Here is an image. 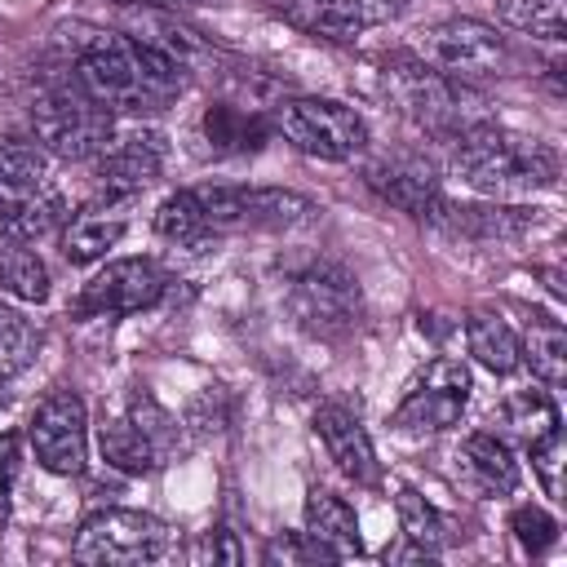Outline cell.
I'll return each instance as SVG.
<instances>
[{"instance_id":"1","label":"cell","mask_w":567,"mask_h":567,"mask_svg":"<svg viewBox=\"0 0 567 567\" xmlns=\"http://www.w3.org/2000/svg\"><path fill=\"white\" fill-rule=\"evenodd\" d=\"M71 75L111 115L115 111H124V115L164 111L186 89V75L168 58H159L155 49L137 44L133 35H115V31H89L80 40H71Z\"/></svg>"},{"instance_id":"2","label":"cell","mask_w":567,"mask_h":567,"mask_svg":"<svg viewBox=\"0 0 567 567\" xmlns=\"http://www.w3.org/2000/svg\"><path fill=\"white\" fill-rule=\"evenodd\" d=\"M452 168L465 177V186H474L487 199H518L549 190L558 182V155L545 142L518 137L492 120H478L456 133Z\"/></svg>"},{"instance_id":"3","label":"cell","mask_w":567,"mask_h":567,"mask_svg":"<svg viewBox=\"0 0 567 567\" xmlns=\"http://www.w3.org/2000/svg\"><path fill=\"white\" fill-rule=\"evenodd\" d=\"M377 89L381 97L416 128L425 133H461L470 124H478L483 115L474 111L478 106V93L443 71H434L425 58L416 53H390L381 58L377 66Z\"/></svg>"},{"instance_id":"4","label":"cell","mask_w":567,"mask_h":567,"mask_svg":"<svg viewBox=\"0 0 567 567\" xmlns=\"http://www.w3.org/2000/svg\"><path fill=\"white\" fill-rule=\"evenodd\" d=\"M115 133V115L84 93V84L71 75H49L31 97V137L58 155V159H93Z\"/></svg>"},{"instance_id":"5","label":"cell","mask_w":567,"mask_h":567,"mask_svg":"<svg viewBox=\"0 0 567 567\" xmlns=\"http://www.w3.org/2000/svg\"><path fill=\"white\" fill-rule=\"evenodd\" d=\"M270 128L284 142H292L297 151H306L315 159H332V164H346V159L363 155V146H368L363 115L332 97H288L275 106Z\"/></svg>"},{"instance_id":"6","label":"cell","mask_w":567,"mask_h":567,"mask_svg":"<svg viewBox=\"0 0 567 567\" xmlns=\"http://www.w3.org/2000/svg\"><path fill=\"white\" fill-rule=\"evenodd\" d=\"M173 549V532L142 509H97L80 523L71 554L89 567H146Z\"/></svg>"},{"instance_id":"7","label":"cell","mask_w":567,"mask_h":567,"mask_svg":"<svg viewBox=\"0 0 567 567\" xmlns=\"http://www.w3.org/2000/svg\"><path fill=\"white\" fill-rule=\"evenodd\" d=\"M213 235H252V230H292L315 204L284 186H204L195 190Z\"/></svg>"},{"instance_id":"8","label":"cell","mask_w":567,"mask_h":567,"mask_svg":"<svg viewBox=\"0 0 567 567\" xmlns=\"http://www.w3.org/2000/svg\"><path fill=\"white\" fill-rule=\"evenodd\" d=\"M288 310H292V319H297L301 332H310L319 341H337V337H346L359 323L363 297H359V284H354V275L346 266L315 261L301 275H292V284H288Z\"/></svg>"},{"instance_id":"9","label":"cell","mask_w":567,"mask_h":567,"mask_svg":"<svg viewBox=\"0 0 567 567\" xmlns=\"http://www.w3.org/2000/svg\"><path fill=\"white\" fill-rule=\"evenodd\" d=\"M416 58H425L434 71H443L461 84L505 75L514 66V53H509L505 35L492 22H478V18H447V22L430 27L421 35Z\"/></svg>"},{"instance_id":"10","label":"cell","mask_w":567,"mask_h":567,"mask_svg":"<svg viewBox=\"0 0 567 567\" xmlns=\"http://www.w3.org/2000/svg\"><path fill=\"white\" fill-rule=\"evenodd\" d=\"M470 372L461 359H434L416 381L412 390L403 394V403L394 408L390 425L403 430V434H439V430H452L470 403Z\"/></svg>"},{"instance_id":"11","label":"cell","mask_w":567,"mask_h":567,"mask_svg":"<svg viewBox=\"0 0 567 567\" xmlns=\"http://www.w3.org/2000/svg\"><path fill=\"white\" fill-rule=\"evenodd\" d=\"M27 443L49 474H80L89 461V412L75 390H53L27 421Z\"/></svg>"},{"instance_id":"12","label":"cell","mask_w":567,"mask_h":567,"mask_svg":"<svg viewBox=\"0 0 567 567\" xmlns=\"http://www.w3.org/2000/svg\"><path fill=\"white\" fill-rule=\"evenodd\" d=\"M164 133L159 128H128L111 133V142L93 155V177L106 199H133L146 190L164 168Z\"/></svg>"},{"instance_id":"13","label":"cell","mask_w":567,"mask_h":567,"mask_svg":"<svg viewBox=\"0 0 567 567\" xmlns=\"http://www.w3.org/2000/svg\"><path fill=\"white\" fill-rule=\"evenodd\" d=\"M168 279L155 261L146 257H124L111 261L106 270H97L84 292L75 297V315H133V310H151L164 297Z\"/></svg>"},{"instance_id":"14","label":"cell","mask_w":567,"mask_h":567,"mask_svg":"<svg viewBox=\"0 0 567 567\" xmlns=\"http://www.w3.org/2000/svg\"><path fill=\"white\" fill-rule=\"evenodd\" d=\"M124 35H133L137 44L168 58L182 75H190L208 58H217V49L195 27H186L177 18V9H159V4H124Z\"/></svg>"},{"instance_id":"15","label":"cell","mask_w":567,"mask_h":567,"mask_svg":"<svg viewBox=\"0 0 567 567\" xmlns=\"http://www.w3.org/2000/svg\"><path fill=\"white\" fill-rule=\"evenodd\" d=\"M284 18L310 35L350 40L368 27H381L408 9V0H284Z\"/></svg>"},{"instance_id":"16","label":"cell","mask_w":567,"mask_h":567,"mask_svg":"<svg viewBox=\"0 0 567 567\" xmlns=\"http://www.w3.org/2000/svg\"><path fill=\"white\" fill-rule=\"evenodd\" d=\"M363 182H368L385 204H394V208H403V213H412V217H421V221H425V217L434 213V204L443 199L430 159H421V155H412V151H394V155L372 159L368 173H363Z\"/></svg>"},{"instance_id":"17","label":"cell","mask_w":567,"mask_h":567,"mask_svg":"<svg viewBox=\"0 0 567 567\" xmlns=\"http://www.w3.org/2000/svg\"><path fill=\"white\" fill-rule=\"evenodd\" d=\"M315 434L319 443L328 447V461L359 487H372L381 478V465H377V452H372V439L368 430L359 425V416L341 403H323L315 412Z\"/></svg>"},{"instance_id":"18","label":"cell","mask_w":567,"mask_h":567,"mask_svg":"<svg viewBox=\"0 0 567 567\" xmlns=\"http://www.w3.org/2000/svg\"><path fill=\"white\" fill-rule=\"evenodd\" d=\"M62 221V199L49 186H9L0 182V239L31 244Z\"/></svg>"},{"instance_id":"19","label":"cell","mask_w":567,"mask_h":567,"mask_svg":"<svg viewBox=\"0 0 567 567\" xmlns=\"http://www.w3.org/2000/svg\"><path fill=\"white\" fill-rule=\"evenodd\" d=\"M425 221H434L439 230L461 235V239H514L532 226V213L505 208V204H447V199H439Z\"/></svg>"},{"instance_id":"20","label":"cell","mask_w":567,"mask_h":567,"mask_svg":"<svg viewBox=\"0 0 567 567\" xmlns=\"http://www.w3.org/2000/svg\"><path fill=\"white\" fill-rule=\"evenodd\" d=\"M461 474L483 496H509L518 487V461L496 430H478L461 443Z\"/></svg>"},{"instance_id":"21","label":"cell","mask_w":567,"mask_h":567,"mask_svg":"<svg viewBox=\"0 0 567 567\" xmlns=\"http://www.w3.org/2000/svg\"><path fill=\"white\" fill-rule=\"evenodd\" d=\"M306 536L315 545H323L332 554V563L363 554L354 509L337 492H328V487H310V496H306Z\"/></svg>"},{"instance_id":"22","label":"cell","mask_w":567,"mask_h":567,"mask_svg":"<svg viewBox=\"0 0 567 567\" xmlns=\"http://www.w3.org/2000/svg\"><path fill=\"white\" fill-rule=\"evenodd\" d=\"M128 230V217L106 208V204H93L84 213H75L66 226H62V252L71 266H89L97 257H106V248H115Z\"/></svg>"},{"instance_id":"23","label":"cell","mask_w":567,"mask_h":567,"mask_svg":"<svg viewBox=\"0 0 567 567\" xmlns=\"http://www.w3.org/2000/svg\"><path fill=\"white\" fill-rule=\"evenodd\" d=\"M270 120L244 111V106H230V102H213L204 111V137L213 142V151L221 155H248V151H261L270 142Z\"/></svg>"},{"instance_id":"24","label":"cell","mask_w":567,"mask_h":567,"mask_svg":"<svg viewBox=\"0 0 567 567\" xmlns=\"http://www.w3.org/2000/svg\"><path fill=\"white\" fill-rule=\"evenodd\" d=\"M465 341H470V354H474L487 372H496V377L523 368V341H518L514 328H509L501 315H492V310H474V315L465 319Z\"/></svg>"},{"instance_id":"25","label":"cell","mask_w":567,"mask_h":567,"mask_svg":"<svg viewBox=\"0 0 567 567\" xmlns=\"http://www.w3.org/2000/svg\"><path fill=\"white\" fill-rule=\"evenodd\" d=\"M492 425H501L518 443H536L540 434L558 430V408H554V399L545 390H514L492 412Z\"/></svg>"},{"instance_id":"26","label":"cell","mask_w":567,"mask_h":567,"mask_svg":"<svg viewBox=\"0 0 567 567\" xmlns=\"http://www.w3.org/2000/svg\"><path fill=\"white\" fill-rule=\"evenodd\" d=\"M155 235L177 248H208V239H217L208 230V217L195 190H177L155 208Z\"/></svg>"},{"instance_id":"27","label":"cell","mask_w":567,"mask_h":567,"mask_svg":"<svg viewBox=\"0 0 567 567\" xmlns=\"http://www.w3.org/2000/svg\"><path fill=\"white\" fill-rule=\"evenodd\" d=\"M97 447H102V461H106V465H115L120 474H151V470H159V465H164V461H159V452L146 443V434H142L128 416L106 421V425L97 430Z\"/></svg>"},{"instance_id":"28","label":"cell","mask_w":567,"mask_h":567,"mask_svg":"<svg viewBox=\"0 0 567 567\" xmlns=\"http://www.w3.org/2000/svg\"><path fill=\"white\" fill-rule=\"evenodd\" d=\"M523 363H532V372L545 385H563L567 381V332L558 319L549 315H532L527 323V341H523Z\"/></svg>"},{"instance_id":"29","label":"cell","mask_w":567,"mask_h":567,"mask_svg":"<svg viewBox=\"0 0 567 567\" xmlns=\"http://www.w3.org/2000/svg\"><path fill=\"white\" fill-rule=\"evenodd\" d=\"M496 13L505 27L549 44H563L567 35V0H496Z\"/></svg>"},{"instance_id":"30","label":"cell","mask_w":567,"mask_h":567,"mask_svg":"<svg viewBox=\"0 0 567 567\" xmlns=\"http://www.w3.org/2000/svg\"><path fill=\"white\" fill-rule=\"evenodd\" d=\"M40 346H44L40 323L27 319L13 306H0V377L9 381L18 372H27L35 363V354H40Z\"/></svg>"},{"instance_id":"31","label":"cell","mask_w":567,"mask_h":567,"mask_svg":"<svg viewBox=\"0 0 567 567\" xmlns=\"http://www.w3.org/2000/svg\"><path fill=\"white\" fill-rule=\"evenodd\" d=\"M0 288L18 301H44L49 297V270L27 244L0 239Z\"/></svg>"},{"instance_id":"32","label":"cell","mask_w":567,"mask_h":567,"mask_svg":"<svg viewBox=\"0 0 567 567\" xmlns=\"http://www.w3.org/2000/svg\"><path fill=\"white\" fill-rule=\"evenodd\" d=\"M49 151L27 133H0V182L9 186H44Z\"/></svg>"},{"instance_id":"33","label":"cell","mask_w":567,"mask_h":567,"mask_svg":"<svg viewBox=\"0 0 567 567\" xmlns=\"http://www.w3.org/2000/svg\"><path fill=\"white\" fill-rule=\"evenodd\" d=\"M394 509H399V527H403L408 540H416V545L430 549V554H439V549L447 545V523H443V514H439L421 492L399 487Z\"/></svg>"},{"instance_id":"34","label":"cell","mask_w":567,"mask_h":567,"mask_svg":"<svg viewBox=\"0 0 567 567\" xmlns=\"http://www.w3.org/2000/svg\"><path fill=\"white\" fill-rule=\"evenodd\" d=\"M128 421L146 434V443L159 452V461H168V456H173V447H177V434H182V430H177V421H173V416H168L151 394H142V390L133 394V403H128Z\"/></svg>"},{"instance_id":"35","label":"cell","mask_w":567,"mask_h":567,"mask_svg":"<svg viewBox=\"0 0 567 567\" xmlns=\"http://www.w3.org/2000/svg\"><path fill=\"white\" fill-rule=\"evenodd\" d=\"M532 447V470L540 474V487H545V496H563V456H567V443H563V430H549V434H540L536 443H527Z\"/></svg>"},{"instance_id":"36","label":"cell","mask_w":567,"mask_h":567,"mask_svg":"<svg viewBox=\"0 0 567 567\" xmlns=\"http://www.w3.org/2000/svg\"><path fill=\"white\" fill-rule=\"evenodd\" d=\"M509 532H514V540H518L527 554H545V549L558 540V523H554L540 505H518L514 518H509Z\"/></svg>"},{"instance_id":"37","label":"cell","mask_w":567,"mask_h":567,"mask_svg":"<svg viewBox=\"0 0 567 567\" xmlns=\"http://www.w3.org/2000/svg\"><path fill=\"white\" fill-rule=\"evenodd\" d=\"M266 563H332V554L323 545H315L306 532H288V536H275L261 554Z\"/></svg>"},{"instance_id":"38","label":"cell","mask_w":567,"mask_h":567,"mask_svg":"<svg viewBox=\"0 0 567 567\" xmlns=\"http://www.w3.org/2000/svg\"><path fill=\"white\" fill-rule=\"evenodd\" d=\"M18 470H22V439H18V434H0V527L9 523Z\"/></svg>"},{"instance_id":"39","label":"cell","mask_w":567,"mask_h":567,"mask_svg":"<svg viewBox=\"0 0 567 567\" xmlns=\"http://www.w3.org/2000/svg\"><path fill=\"white\" fill-rule=\"evenodd\" d=\"M208 554H213V563H239V558H244V549L235 545V532H230V527H217V532H213Z\"/></svg>"},{"instance_id":"40","label":"cell","mask_w":567,"mask_h":567,"mask_svg":"<svg viewBox=\"0 0 567 567\" xmlns=\"http://www.w3.org/2000/svg\"><path fill=\"white\" fill-rule=\"evenodd\" d=\"M439 554H430V549H421L416 540H408L403 536V545H390L385 549V563H434Z\"/></svg>"},{"instance_id":"41","label":"cell","mask_w":567,"mask_h":567,"mask_svg":"<svg viewBox=\"0 0 567 567\" xmlns=\"http://www.w3.org/2000/svg\"><path fill=\"white\" fill-rule=\"evenodd\" d=\"M115 4H159V9H182V4H195V0H115Z\"/></svg>"},{"instance_id":"42","label":"cell","mask_w":567,"mask_h":567,"mask_svg":"<svg viewBox=\"0 0 567 567\" xmlns=\"http://www.w3.org/2000/svg\"><path fill=\"white\" fill-rule=\"evenodd\" d=\"M4 399H9V394H4V377H0V403H4Z\"/></svg>"}]
</instances>
